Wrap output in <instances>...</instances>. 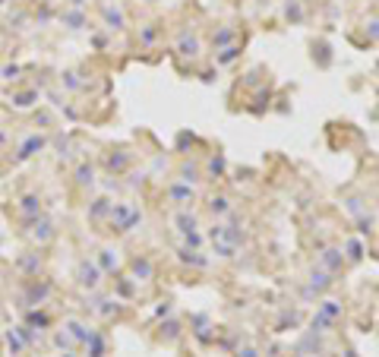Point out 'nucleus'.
<instances>
[{"label":"nucleus","instance_id":"f257e3e1","mask_svg":"<svg viewBox=\"0 0 379 357\" xmlns=\"http://www.w3.org/2000/svg\"><path fill=\"white\" fill-rule=\"evenodd\" d=\"M79 285L95 288V285H98V269H95V266H88V262H82V266H79Z\"/></svg>","mask_w":379,"mask_h":357},{"label":"nucleus","instance_id":"2eb2a0df","mask_svg":"<svg viewBox=\"0 0 379 357\" xmlns=\"http://www.w3.org/2000/svg\"><path fill=\"white\" fill-rule=\"evenodd\" d=\"M243 357H256V351H243Z\"/></svg>","mask_w":379,"mask_h":357},{"label":"nucleus","instance_id":"f03ea898","mask_svg":"<svg viewBox=\"0 0 379 357\" xmlns=\"http://www.w3.org/2000/svg\"><path fill=\"white\" fill-rule=\"evenodd\" d=\"M171 199H174L177 205H193L196 193L190 190V186H171Z\"/></svg>","mask_w":379,"mask_h":357},{"label":"nucleus","instance_id":"f8f14e48","mask_svg":"<svg viewBox=\"0 0 379 357\" xmlns=\"http://www.w3.org/2000/svg\"><path fill=\"white\" fill-rule=\"evenodd\" d=\"M348 259H360V243H357V240L348 243Z\"/></svg>","mask_w":379,"mask_h":357},{"label":"nucleus","instance_id":"39448f33","mask_svg":"<svg viewBox=\"0 0 379 357\" xmlns=\"http://www.w3.org/2000/svg\"><path fill=\"white\" fill-rule=\"evenodd\" d=\"M209 209H212V215H225V212L231 209V202H228V196H215V199L209 202Z\"/></svg>","mask_w":379,"mask_h":357},{"label":"nucleus","instance_id":"4468645a","mask_svg":"<svg viewBox=\"0 0 379 357\" xmlns=\"http://www.w3.org/2000/svg\"><path fill=\"white\" fill-rule=\"evenodd\" d=\"M79 183H92V167H79Z\"/></svg>","mask_w":379,"mask_h":357},{"label":"nucleus","instance_id":"6e6552de","mask_svg":"<svg viewBox=\"0 0 379 357\" xmlns=\"http://www.w3.org/2000/svg\"><path fill=\"white\" fill-rule=\"evenodd\" d=\"M180 259H184V262H190V266H206V259L203 256H196V250H180Z\"/></svg>","mask_w":379,"mask_h":357},{"label":"nucleus","instance_id":"0eeeda50","mask_svg":"<svg viewBox=\"0 0 379 357\" xmlns=\"http://www.w3.org/2000/svg\"><path fill=\"white\" fill-rule=\"evenodd\" d=\"M319 313H322V316H326V319H332V323H335V316L341 313V307L335 304V300H322V307H319Z\"/></svg>","mask_w":379,"mask_h":357},{"label":"nucleus","instance_id":"7ed1b4c3","mask_svg":"<svg viewBox=\"0 0 379 357\" xmlns=\"http://www.w3.org/2000/svg\"><path fill=\"white\" fill-rule=\"evenodd\" d=\"M180 54H184V57H196V54H199V41H196L193 35H184V38H180Z\"/></svg>","mask_w":379,"mask_h":357},{"label":"nucleus","instance_id":"20e7f679","mask_svg":"<svg viewBox=\"0 0 379 357\" xmlns=\"http://www.w3.org/2000/svg\"><path fill=\"white\" fill-rule=\"evenodd\" d=\"M310 285H313L316 291H322V288H329V285H332V275H329V272H322V269H316L313 278H310Z\"/></svg>","mask_w":379,"mask_h":357},{"label":"nucleus","instance_id":"423d86ee","mask_svg":"<svg viewBox=\"0 0 379 357\" xmlns=\"http://www.w3.org/2000/svg\"><path fill=\"white\" fill-rule=\"evenodd\" d=\"M177 224H180L177 231H184V234L196 231V218H193V215H187V212H180V215H177Z\"/></svg>","mask_w":379,"mask_h":357},{"label":"nucleus","instance_id":"9d476101","mask_svg":"<svg viewBox=\"0 0 379 357\" xmlns=\"http://www.w3.org/2000/svg\"><path fill=\"white\" fill-rule=\"evenodd\" d=\"M237 45H228V48H221V54H218V64H231L234 57H237Z\"/></svg>","mask_w":379,"mask_h":357},{"label":"nucleus","instance_id":"1a4fd4ad","mask_svg":"<svg viewBox=\"0 0 379 357\" xmlns=\"http://www.w3.org/2000/svg\"><path fill=\"white\" fill-rule=\"evenodd\" d=\"M231 38H234V29H221L218 35H212V45H215V48H221V45H228Z\"/></svg>","mask_w":379,"mask_h":357},{"label":"nucleus","instance_id":"9b49d317","mask_svg":"<svg viewBox=\"0 0 379 357\" xmlns=\"http://www.w3.org/2000/svg\"><path fill=\"white\" fill-rule=\"evenodd\" d=\"M180 174H184V180H187V183L199 180V177H196V167H193V164H184V171H180Z\"/></svg>","mask_w":379,"mask_h":357},{"label":"nucleus","instance_id":"ddd939ff","mask_svg":"<svg viewBox=\"0 0 379 357\" xmlns=\"http://www.w3.org/2000/svg\"><path fill=\"white\" fill-rule=\"evenodd\" d=\"M338 259H341V253H338V250H326V256H322V262H329V266H335Z\"/></svg>","mask_w":379,"mask_h":357}]
</instances>
